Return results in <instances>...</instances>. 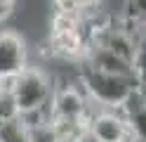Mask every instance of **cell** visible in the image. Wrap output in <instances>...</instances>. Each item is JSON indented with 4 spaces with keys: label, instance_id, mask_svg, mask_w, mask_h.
Returning <instances> with one entry per match:
<instances>
[{
    "label": "cell",
    "instance_id": "6da1fadb",
    "mask_svg": "<svg viewBox=\"0 0 146 142\" xmlns=\"http://www.w3.org/2000/svg\"><path fill=\"white\" fill-rule=\"evenodd\" d=\"M12 97L14 111L29 128L47 126L50 123V100L54 92V81L40 66L26 69L5 85Z\"/></svg>",
    "mask_w": 146,
    "mask_h": 142
},
{
    "label": "cell",
    "instance_id": "7a4b0ae2",
    "mask_svg": "<svg viewBox=\"0 0 146 142\" xmlns=\"http://www.w3.org/2000/svg\"><path fill=\"white\" fill-rule=\"evenodd\" d=\"M78 83L85 90L87 100L97 109H123L127 100L139 90L134 76H113L90 69L87 64H80Z\"/></svg>",
    "mask_w": 146,
    "mask_h": 142
},
{
    "label": "cell",
    "instance_id": "3957f363",
    "mask_svg": "<svg viewBox=\"0 0 146 142\" xmlns=\"http://www.w3.org/2000/svg\"><path fill=\"white\" fill-rule=\"evenodd\" d=\"M92 109L94 107L87 100L85 90L80 88L78 78L73 83L54 85V92L50 100V121L52 118H83V121H87Z\"/></svg>",
    "mask_w": 146,
    "mask_h": 142
},
{
    "label": "cell",
    "instance_id": "277c9868",
    "mask_svg": "<svg viewBox=\"0 0 146 142\" xmlns=\"http://www.w3.org/2000/svg\"><path fill=\"white\" fill-rule=\"evenodd\" d=\"M87 133L94 142H132L130 123L120 109H92Z\"/></svg>",
    "mask_w": 146,
    "mask_h": 142
},
{
    "label": "cell",
    "instance_id": "5b68a950",
    "mask_svg": "<svg viewBox=\"0 0 146 142\" xmlns=\"http://www.w3.org/2000/svg\"><path fill=\"white\" fill-rule=\"evenodd\" d=\"M29 66L26 40L14 31H0V85H7Z\"/></svg>",
    "mask_w": 146,
    "mask_h": 142
},
{
    "label": "cell",
    "instance_id": "8992f818",
    "mask_svg": "<svg viewBox=\"0 0 146 142\" xmlns=\"http://www.w3.org/2000/svg\"><path fill=\"white\" fill-rule=\"evenodd\" d=\"M90 69H97V71H102V73H113V76H134V64L132 62H127L123 59V57H118L115 52L111 50H106V47L102 45H90V50H87V57H85V62Z\"/></svg>",
    "mask_w": 146,
    "mask_h": 142
},
{
    "label": "cell",
    "instance_id": "52a82bcc",
    "mask_svg": "<svg viewBox=\"0 0 146 142\" xmlns=\"http://www.w3.org/2000/svg\"><path fill=\"white\" fill-rule=\"evenodd\" d=\"M120 111L127 116L132 142H146V92L137 90Z\"/></svg>",
    "mask_w": 146,
    "mask_h": 142
},
{
    "label": "cell",
    "instance_id": "ba28073f",
    "mask_svg": "<svg viewBox=\"0 0 146 142\" xmlns=\"http://www.w3.org/2000/svg\"><path fill=\"white\" fill-rule=\"evenodd\" d=\"M0 142H33L31 128L19 116H14L12 121L0 126Z\"/></svg>",
    "mask_w": 146,
    "mask_h": 142
},
{
    "label": "cell",
    "instance_id": "9c48e42d",
    "mask_svg": "<svg viewBox=\"0 0 146 142\" xmlns=\"http://www.w3.org/2000/svg\"><path fill=\"white\" fill-rule=\"evenodd\" d=\"M17 116V111H14V104H12V97H10V92H7L5 85H0V126L7 121H12Z\"/></svg>",
    "mask_w": 146,
    "mask_h": 142
},
{
    "label": "cell",
    "instance_id": "30bf717a",
    "mask_svg": "<svg viewBox=\"0 0 146 142\" xmlns=\"http://www.w3.org/2000/svg\"><path fill=\"white\" fill-rule=\"evenodd\" d=\"M127 17L146 22V0H127Z\"/></svg>",
    "mask_w": 146,
    "mask_h": 142
},
{
    "label": "cell",
    "instance_id": "8fae6325",
    "mask_svg": "<svg viewBox=\"0 0 146 142\" xmlns=\"http://www.w3.org/2000/svg\"><path fill=\"white\" fill-rule=\"evenodd\" d=\"M17 3H19V0H0V24L7 22V19L14 14Z\"/></svg>",
    "mask_w": 146,
    "mask_h": 142
},
{
    "label": "cell",
    "instance_id": "7c38bea8",
    "mask_svg": "<svg viewBox=\"0 0 146 142\" xmlns=\"http://www.w3.org/2000/svg\"><path fill=\"white\" fill-rule=\"evenodd\" d=\"M31 135H33V142H52L50 123H47V126H38V128H31Z\"/></svg>",
    "mask_w": 146,
    "mask_h": 142
},
{
    "label": "cell",
    "instance_id": "4fadbf2b",
    "mask_svg": "<svg viewBox=\"0 0 146 142\" xmlns=\"http://www.w3.org/2000/svg\"><path fill=\"white\" fill-rule=\"evenodd\" d=\"M76 3H78V7H80V12H83L85 17H90V14H94L97 9H99L102 0H76Z\"/></svg>",
    "mask_w": 146,
    "mask_h": 142
},
{
    "label": "cell",
    "instance_id": "5bb4252c",
    "mask_svg": "<svg viewBox=\"0 0 146 142\" xmlns=\"http://www.w3.org/2000/svg\"><path fill=\"white\" fill-rule=\"evenodd\" d=\"M90 140V135L87 137H54L52 135V142H87Z\"/></svg>",
    "mask_w": 146,
    "mask_h": 142
}]
</instances>
